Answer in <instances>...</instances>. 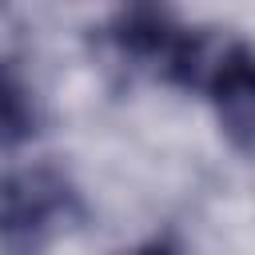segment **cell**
<instances>
[{"label":"cell","mask_w":255,"mask_h":255,"mask_svg":"<svg viewBox=\"0 0 255 255\" xmlns=\"http://www.w3.org/2000/svg\"><path fill=\"white\" fill-rule=\"evenodd\" d=\"M84 219L76 183L52 163L0 171V255H44Z\"/></svg>","instance_id":"6da1fadb"},{"label":"cell","mask_w":255,"mask_h":255,"mask_svg":"<svg viewBox=\"0 0 255 255\" xmlns=\"http://www.w3.org/2000/svg\"><path fill=\"white\" fill-rule=\"evenodd\" d=\"M36 131H40V100L24 80V72L8 56H0V147L4 151L24 147Z\"/></svg>","instance_id":"3957f363"},{"label":"cell","mask_w":255,"mask_h":255,"mask_svg":"<svg viewBox=\"0 0 255 255\" xmlns=\"http://www.w3.org/2000/svg\"><path fill=\"white\" fill-rule=\"evenodd\" d=\"M131 255H175L171 247H159V243H151V247H139V251H131Z\"/></svg>","instance_id":"277c9868"},{"label":"cell","mask_w":255,"mask_h":255,"mask_svg":"<svg viewBox=\"0 0 255 255\" xmlns=\"http://www.w3.org/2000/svg\"><path fill=\"white\" fill-rule=\"evenodd\" d=\"M195 92H203L215 108L223 135L239 151H255V48L215 36Z\"/></svg>","instance_id":"7a4b0ae2"}]
</instances>
